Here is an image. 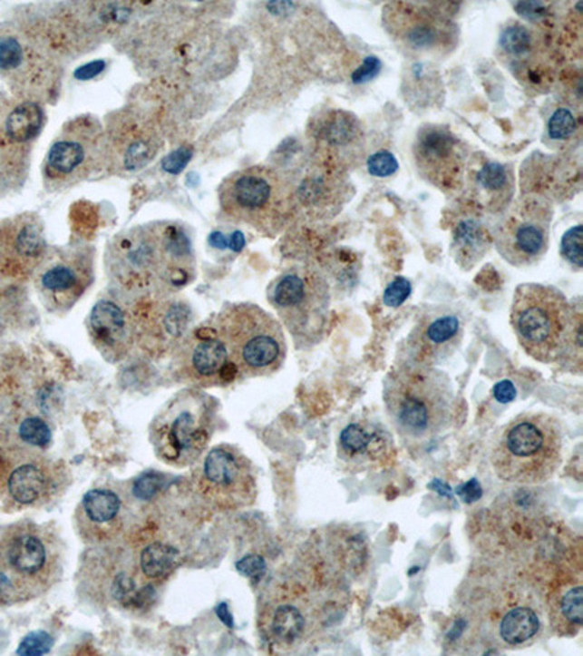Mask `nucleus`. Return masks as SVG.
<instances>
[{"instance_id": "34", "label": "nucleus", "mask_w": 583, "mask_h": 656, "mask_svg": "<svg viewBox=\"0 0 583 656\" xmlns=\"http://www.w3.org/2000/svg\"><path fill=\"white\" fill-rule=\"evenodd\" d=\"M14 441L18 442L21 445L28 446V448L45 451L52 445V427L40 416H25L18 423Z\"/></svg>"}, {"instance_id": "27", "label": "nucleus", "mask_w": 583, "mask_h": 656, "mask_svg": "<svg viewBox=\"0 0 583 656\" xmlns=\"http://www.w3.org/2000/svg\"><path fill=\"white\" fill-rule=\"evenodd\" d=\"M462 338L460 319L452 314L424 319L410 338L414 362L426 367L441 364L457 350Z\"/></svg>"}, {"instance_id": "4", "label": "nucleus", "mask_w": 583, "mask_h": 656, "mask_svg": "<svg viewBox=\"0 0 583 656\" xmlns=\"http://www.w3.org/2000/svg\"><path fill=\"white\" fill-rule=\"evenodd\" d=\"M218 426V403L199 388H187L168 401L149 427V441L162 463L189 467L205 455Z\"/></svg>"}, {"instance_id": "46", "label": "nucleus", "mask_w": 583, "mask_h": 656, "mask_svg": "<svg viewBox=\"0 0 583 656\" xmlns=\"http://www.w3.org/2000/svg\"><path fill=\"white\" fill-rule=\"evenodd\" d=\"M515 394H517L515 393V388H513L512 384L508 381L500 382V384H498L496 388H494V396L500 401L513 400Z\"/></svg>"}, {"instance_id": "3", "label": "nucleus", "mask_w": 583, "mask_h": 656, "mask_svg": "<svg viewBox=\"0 0 583 656\" xmlns=\"http://www.w3.org/2000/svg\"><path fill=\"white\" fill-rule=\"evenodd\" d=\"M563 439L558 420L546 413H524L494 439L491 465L501 480L541 485L560 467Z\"/></svg>"}, {"instance_id": "7", "label": "nucleus", "mask_w": 583, "mask_h": 656, "mask_svg": "<svg viewBox=\"0 0 583 656\" xmlns=\"http://www.w3.org/2000/svg\"><path fill=\"white\" fill-rule=\"evenodd\" d=\"M0 566L11 576L19 600L42 597L63 575V542L54 528L18 524L0 542Z\"/></svg>"}, {"instance_id": "25", "label": "nucleus", "mask_w": 583, "mask_h": 656, "mask_svg": "<svg viewBox=\"0 0 583 656\" xmlns=\"http://www.w3.org/2000/svg\"><path fill=\"white\" fill-rule=\"evenodd\" d=\"M338 456L350 468H378L393 461L394 446L390 435L376 423L354 422L338 437Z\"/></svg>"}, {"instance_id": "30", "label": "nucleus", "mask_w": 583, "mask_h": 656, "mask_svg": "<svg viewBox=\"0 0 583 656\" xmlns=\"http://www.w3.org/2000/svg\"><path fill=\"white\" fill-rule=\"evenodd\" d=\"M491 232L477 219H462L453 228L452 252L460 268L471 270L491 245Z\"/></svg>"}, {"instance_id": "38", "label": "nucleus", "mask_w": 583, "mask_h": 656, "mask_svg": "<svg viewBox=\"0 0 583 656\" xmlns=\"http://www.w3.org/2000/svg\"><path fill=\"white\" fill-rule=\"evenodd\" d=\"M164 485V477L157 473L141 475L133 485L134 497H138L139 501H151L160 494Z\"/></svg>"}, {"instance_id": "28", "label": "nucleus", "mask_w": 583, "mask_h": 656, "mask_svg": "<svg viewBox=\"0 0 583 656\" xmlns=\"http://www.w3.org/2000/svg\"><path fill=\"white\" fill-rule=\"evenodd\" d=\"M261 627L267 641L280 649L294 648L304 636V610L290 600H275L264 608Z\"/></svg>"}, {"instance_id": "16", "label": "nucleus", "mask_w": 583, "mask_h": 656, "mask_svg": "<svg viewBox=\"0 0 583 656\" xmlns=\"http://www.w3.org/2000/svg\"><path fill=\"white\" fill-rule=\"evenodd\" d=\"M6 494L21 508L44 506L66 492L71 480L66 465L44 455V451L9 441Z\"/></svg>"}, {"instance_id": "6", "label": "nucleus", "mask_w": 583, "mask_h": 656, "mask_svg": "<svg viewBox=\"0 0 583 656\" xmlns=\"http://www.w3.org/2000/svg\"><path fill=\"white\" fill-rule=\"evenodd\" d=\"M213 326L242 377H266L285 362L287 348L282 326L258 305H227Z\"/></svg>"}, {"instance_id": "29", "label": "nucleus", "mask_w": 583, "mask_h": 656, "mask_svg": "<svg viewBox=\"0 0 583 656\" xmlns=\"http://www.w3.org/2000/svg\"><path fill=\"white\" fill-rule=\"evenodd\" d=\"M44 126V112L37 101L23 100L9 108L0 126V138L12 146L35 141Z\"/></svg>"}, {"instance_id": "33", "label": "nucleus", "mask_w": 583, "mask_h": 656, "mask_svg": "<svg viewBox=\"0 0 583 656\" xmlns=\"http://www.w3.org/2000/svg\"><path fill=\"white\" fill-rule=\"evenodd\" d=\"M539 631V619L532 608H510L499 624V634L501 641L510 645H522L531 641Z\"/></svg>"}, {"instance_id": "26", "label": "nucleus", "mask_w": 583, "mask_h": 656, "mask_svg": "<svg viewBox=\"0 0 583 656\" xmlns=\"http://www.w3.org/2000/svg\"><path fill=\"white\" fill-rule=\"evenodd\" d=\"M465 199L472 208L486 213H500L510 208L515 191V177L508 165L486 161L465 171Z\"/></svg>"}, {"instance_id": "35", "label": "nucleus", "mask_w": 583, "mask_h": 656, "mask_svg": "<svg viewBox=\"0 0 583 656\" xmlns=\"http://www.w3.org/2000/svg\"><path fill=\"white\" fill-rule=\"evenodd\" d=\"M576 119L575 115L568 110L561 108L558 112L551 115L550 122H549V134L551 138L558 139H568L572 136L576 132Z\"/></svg>"}, {"instance_id": "14", "label": "nucleus", "mask_w": 583, "mask_h": 656, "mask_svg": "<svg viewBox=\"0 0 583 656\" xmlns=\"http://www.w3.org/2000/svg\"><path fill=\"white\" fill-rule=\"evenodd\" d=\"M194 485L206 501L222 509L246 508L256 502L257 477L253 464L237 446L209 449L198 461Z\"/></svg>"}, {"instance_id": "18", "label": "nucleus", "mask_w": 583, "mask_h": 656, "mask_svg": "<svg viewBox=\"0 0 583 656\" xmlns=\"http://www.w3.org/2000/svg\"><path fill=\"white\" fill-rule=\"evenodd\" d=\"M0 76L30 101L44 97L56 83L54 64L43 47L9 26L0 28Z\"/></svg>"}, {"instance_id": "40", "label": "nucleus", "mask_w": 583, "mask_h": 656, "mask_svg": "<svg viewBox=\"0 0 583 656\" xmlns=\"http://www.w3.org/2000/svg\"><path fill=\"white\" fill-rule=\"evenodd\" d=\"M561 252L563 256L575 264L576 268L582 266V227L576 225L572 230L566 232L561 241Z\"/></svg>"}, {"instance_id": "13", "label": "nucleus", "mask_w": 583, "mask_h": 656, "mask_svg": "<svg viewBox=\"0 0 583 656\" xmlns=\"http://www.w3.org/2000/svg\"><path fill=\"white\" fill-rule=\"evenodd\" d=\"M553 206L537 194L522 197L508 211L494 232L499 254L517 268H528L546 256L550 245Z\"/></svg>"}, {"instance_id": "45", "label": "nucleus", "mask_w": 583, "mask_h": 656, "mask_svg": "<svg viewBox=\"0 0 583 656\" xmlns=\"http://www.w3.org/2000/svg\"><path fill=\"white\" fill-rule=\"evenodd\" d=\"M238 569L246 575H256L257 572L263 569V562L257 557H247L238 563Z\"/></svg>"}, {"instance_id": "2", "label": "nucleus", "mask_w": 583, "mask_h": 656, "mask_svg": "<svg viewBox=\"0 0 583 656\" xmlns=\"http://www.w3.org/2000/svg\"><path fill=\"white\" fill-rule=\"evenodd\" d=\"M386 410L398 434L409 441H426L445 429L452 416L450 379L433 367H398L385 384Z\"/></svg>"}, {"instance_id": "11", "label": "nucleus", "mask_w": 583, "mask_h": 656, "mask_svg": "<svg viewBox=\"0 0 583 656\" xmlns=\"http://www.w3.org/2000/svg\"><path fill=\"white\" fill-rule=\"evenodd\" d=\"M268 300L297 338H314L327 321L330 290L314 269L297 268L280 275L271 283Z\"/></svg>"}, {"instance_id": "24", "label": "nucleus", "mask_w": 583, "mask_h": 656, "mask_svg": "<svg viewBox=\"0 0 583 656\" xmlns=\"http://www.w3.org/2000/svg\"><path fill=\"white\" fill-rule=\"evenodd\" d=\"M88 333L93 346L108 362H120L136 343V321L117 302L102 299L88 318Z\"/></svg>"}, {"instance_id": "9", "label": "nucleus", "mask_w": 583, "mask_h": 656, "mask_svg": "<svg viewBox=\"0 0 583 656\" xmlns=\"http://www.w3.org/2000/svg\"><path fill=\"white\" fill-rule=\"evenodd\" d=\"M572 311L559 290L544 285H520L513 298L510 324L525 352L539 362L558 359Z\"/></svg>"}, {"instance_id": "5", "label": "nucleus", "mask_w": 583, "mask_h": 656, "mask_svg": "<svg viewBox=\"0 0 583 656\" xmlns=\"http://www.w3.org/2000/svg\"><path fill=\"white\" fill-rule=\"evenodd\" d=\"M223 213L267 237L282 232L295 211L292 186L268 167L244 168L228 175L219 187Z\"/></svg>"}, {"instance_id": "42", "label": "nucleus", "mask_w": 583, "mask_h": 656, "mask_svg": "<svg viewBox=\"0 0 583 656\" xmlns=\"http://www.w3.org/2000/svg\"><path fill=\"white\" fill-rule=\"evenodd\" d=\"M381 71V62L376 57H368L364 60L362 67H359L354 73V81L356 83H364V82L371 81L375 78L378 72Z\"/></svg>"}, {"instance_id": "22", "label": "nucleus", "mask_w": 583, "mask_h": 656, "mask_svg": "<svg viewBox=\"0 0 583 656\" xmlns=\"http://www.w3.org/2000/svg\"><path fill=\"white\" fill-rule=\"evenodd\" d=\"M309 138L326 167L343 170L356 165L364 153V133L359 120L343 110H327L314 117Z\"/></svg>"}, {"instance_id": "44", "label": "nucleus", "mask_w": 583, "mask_h": 656, "mask_svg": "<svg viewBox=\"0 0 583 656\" xmlns=\"http://www.w3.org/2000/svg\"><path fill=\"white\" fill-rule=\"evenodd\" d=\"M191 158V152L187 149H179L177 152L171 153L168 156L167 160L164 161L165 170L170 172H180L182 168L186 167V163L189 162Z\"/></svg>"}, {"instance_id": "17", "label": "nucleus", "mask_w": 583, "mask_h": 656, "mask_svg": "<svg viewBox=\"0 0 583 656\" xmlns=\"http://www.w3.org/2000/svg\"><path fill=\"white\" fill-rule=\"evenodd\" d=\"M105 165L114 172H134L145 168L162 148L160 129L148 115L136 110H120L104 127Z\"/></svg>"}, {"instance_id": "20", "label": "nucleus", "mask_w": 583, "mask_h": 656, "mask_svg": "<svg viewBox=\"0 0 583 656\" xmlns=\"http://www.w3.org/2000/svg\"><path fill=\"white\" fill-rule=\"evenodd\" d=\"M44 222L31 211L0 219V276L31 278L47 256Z\"/></svg>"}, {"instance_id": "23", "label": "nucleus", "mask_w": 583, "mask_h": 656, "mask_svg": "<svg viewBox=\"0 0 583 656\" xmlns=\"http://www.w3.org/2000/svg\"><path fill=\"white\" fill-rule=\"evenodd\" d=\"M126 502L110 487H95L83 494L74 511V531L85 544L119 543L127 527Z\"/></svg>"}, {"instance_id": "15", "label": "nucleus", "mask_w": 583, "mask_h": 656, "mask_svg": "<svg viewBox=\"0 0 583 656\" xmlns=\"http://www.w3.org/2000/svg\"><path fill=\"white\" fill-rule=\"evenodd\" d=\"M384 26L398 44L419 54H445L457 44V25L443 5L393 2L384 8Z\"/></svg>"}, {"instance_id": "10", "label": "nucleus", "mask_w": 583, "mask_h": 656, "mask_svg": "<svg viewBox=\"0 0 583 656\" xmlns=\"http://www.w3.org/2000/svg\"><path fill=\"white\" fill-rule=\"evenodd\" d=\"M104 126L92 115L64 124L45 156L43 175L52 191L72 189L105 170Z\"/></svg>"}, {"instance_id": "12", "label": "nucleus", "mask_w": 583, "mask_h": 656, "mask_svg": "<svg viewBox=\"0 0 583 656\" xmlns=\"http://www.w3.org/2000/svg\"><path fill=\"white\" fill-rule=\"evenodd\" d=\"M93 263L95 251L90 245L49 249L33 276L45 308L60 316L71 311L92 285Z\"/></svg>"}, {"instance_id": "8", "label": "nucleus", "mask_w": 583, "mask_h": 656, "mask_svg": "<svg viewBox=\"0 0 583 656\" xmlns=\"http://www.w3.org/2000/svg\"><path fill=\"white\" fill-rule=\"evenodd\" d=\"M78 590L93 605L117 610L145 608L155 586L143 581L136 554L127 545H90L78 572Z\"/></svg>"}, {"instance_id": "1", "label": "nucleus", "mask_w": 583, "mask_h": 656, "mask_svg": "<svg viewBox=\"0 0 583 656\" xmlns=\"http://www.w3.org/2000/svg\"><path fill=\"white\" fill-rule=\"evenodd\" d=\"M110 276L131 292L179 289L194 278L191 241L177 223L155 222L124 230L110 242Z\"/></svg>"}, {"instance_id": "39", "label": "nucleus", "mask_w": 583, "mask_h": 656, "mask_svg": "<svg viewBox=\"0 0 583 656\" xmlns=\"http://www.w3.org/2000/svg\"><path fill=\"white\" fill-rule=\"evenodd\" d=\"M369 174L379 179H385L390 175L395 174L398 170V161L395 156L388 151H379L369 156L368 160Z\"/></svg>"}, {"instance_id": "21", "label": "nucleus", "mask_w": 583, "mask_h": 656, "mask_svg": "<svg viewBox=\"0 0 583 656\" xmlns=\"http://www.w3.org/2000/svg\"><path fill=\"white\" fill-rule=\"evenodd\" d=\"M177 348L182 378L196 387L225 386L239 377L213 324L196 328L180 341Z\"/></svg>"}, {"instance_id": "47", "label": "nucleus", "mask_w": 583, "mask_h": 656, "mask_svg": "<svg viewBox=\"0 0 583 656\" xmlns=\"http://www.w3.org/2000/svg\"><path fill=\"white\" fill-rule=\"evenodd\" d=\"M102 67H104V64H102V62H95V64H86V66L81 67L79 71H76V78L83 79V81L93 78L95 74H98L101 71H102Z\"/></svg>"}, {"instance_id": "37", "label": "nucleus", "mask_w": 583, "mask_h": 656, "mask_svg": "<svg viewBox=\"0 0 583 656\" xmlns=\"http://www.w3.org/2000/svg\"><path fill=\"white\" fill-rule=\"evenodd\" d=\"M500 43L510 54H522L531 47V35L522 26H510L503 34Z\"/></svg>"}, {"instance_id": "36", "label": "nucleus", "mask_w": 583, "mask_h": 656, "mask_svg": "<svg viewBox=\"0 0 583 656\" xmlns=\"http://www.w3.org/2000/svg\"><path fill=\"white\" fill-rule=\"evenodd\" d=\"M53 648V638L45 632L38 631L26 634L16 649L18 655H44Z\"/></svg>"}, {"instance_id": "31", "label": "nucleus", "mask_w": 583, "mask_h": 656, "mask_svg": "<svg viewBox=\"0 0 583 656\" xmlns=\"http://www.w3.org/2000/svg\"><path fill=\"white\" fill-rule=\"evenodd\" d=\"M582 583H563L551 600L550 616L554 631L573 636L582 627Z\"/></svg>"}, {"instance_id": "19", "label": "nucleus", "mask_w": 583, "mask_h": 656, "mask_svg": "<svg viewBox=\"0 0 583 656\" xmlns=\"http://www.w3.org/2000/svg\"><path fill=\"white\" fill-rule=\"evenodd\" d=\"M419 174L445 193L462 187L467 171L464 143L443 126L427 124L419 130L413 146Z\"/></svg>"}, {"instance_id": "43", "label": "nucleus", "mask_w": 583, "mask_h": 656, "mask_svg": "<svg viewBox=\"0 0 583 656\" xmlns=\"http://www.w3.org/2000/svg\"><path fill=\"white\" fill-rule=\"evenodd\" d=\"M0 600L5 601V602L21 601L18 592H16L15 585L12 583L11 576L4 571L2 566H0Z\"/></svg>"}, {"instance_id": "41", "label": "nucleus", "mask_w": 583, "mask_h": 656, "mask_svg": "<svg viewBox=\"0 0 583 656\" xmlns=\"http://www.w3.org/2000/svg\"><path fill=\"white\" fill-rule=\"evenodd\" d=\"M410 292H412V285H410L409 280L404 278H397L394 282L386 288L385 293H384V302L388 307L395 308V307H400L410 297Z\"/></svg>"}, {"instance_id": "32", "label": "nucleus", "mask_w": 583, "mask_h": 656, "mask_svg": "<svg viewBox=\"0 0 583 656\" xmlns=\"http://www.w3.org/2000/svg\"><path fill=\"white\" fill-rule=\"evenodd\" d=\"M139 572L146 583L158 585L164 583L168 576L181 563V553L171 544L152 542L136 553Z\"/></svg>"}]
</instances>
